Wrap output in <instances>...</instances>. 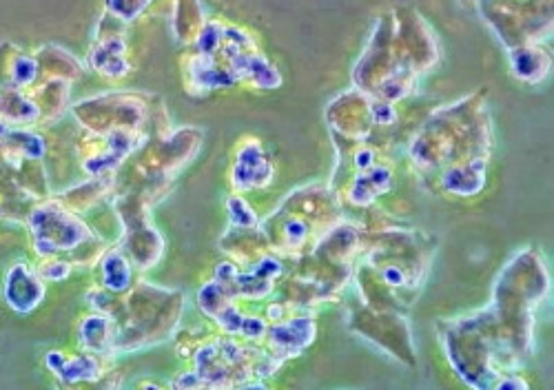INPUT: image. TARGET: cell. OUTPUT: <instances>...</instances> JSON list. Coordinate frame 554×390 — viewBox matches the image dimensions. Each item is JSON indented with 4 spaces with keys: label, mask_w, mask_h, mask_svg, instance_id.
Listing matches in <instances>:
<instances>
[{
    "label": "cell",
    "mask_w": 554,
    "mask_h": 390,
    "mask_svg": "<svg viewBox=\"0 0 554 390\" xmlns=\"http://www.w3.org/2000/svg\"><path fill=\"white\" fill-rule=\"evenodd\" d=\"M36 60L29 56H16L14 67H12V80L16 87H27L29 82L36 78Z\"/></svg>",
    "instance_id": "obj_2"
},
{
    "label": "cell",
    "mask_w": 554,
    "mask_h": 390,
    "mask_svg": "<svg viewBox=\"0 0 554 390\" xmlns=\"http://www.w3.org/2000/svg\"><path fill=\"white\" fill-rule=\"evenodd\" d=\"M43 284L25 264L12 266L5 280V300L18 313H29L43 300Z\"/></svg>",
    "instance_id": "obj_1"
}]
</instances>
